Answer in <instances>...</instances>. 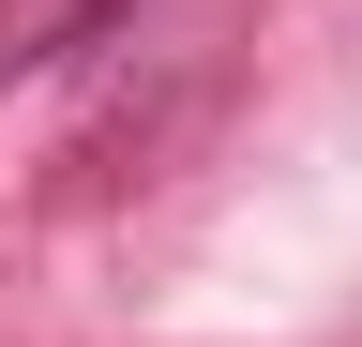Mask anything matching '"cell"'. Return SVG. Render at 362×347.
Returning a JSON list of instances; mask_svg holds the SVG:
<instances>
[{
  "label": "cell",
  "instance_id": "1",
  "mask_svg": "<svg viewBox=\"0 0 362 347\" xmlns=\"http://www.w3.org/2000/svg\"><path fill=\"white\" fill-rule=\"evenodd\" d=\"M166 0H0V91L16 76H61V61H121Z\"/></svg>",
  "mask_w": 362,
  "mask_h": 347
}]
</instances>
